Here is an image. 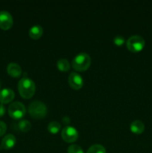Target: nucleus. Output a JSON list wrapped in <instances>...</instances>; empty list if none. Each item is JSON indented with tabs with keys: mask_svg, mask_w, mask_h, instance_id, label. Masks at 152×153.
Returning <instances> with one entry per match:
<instances>
[{
	"mask_svg": "<svg viewBox=\"0 0 152 153\" xmlns=\"http://www.w3.org/2000/svg\"><path fill=\"white\" fill-rule=\"evenodd\" d=\"M18 90L22 97L25 99L31 98L35 93V83L30 78L22 77L18 83Z\"/></svg>",
	"mask_w": 152,
	"mask_h": 153,
	"instance_id": "f257e3e1",
	"label": "nucleus"
},
{
	"mask_svg": "<svg viewBox=\"0 0 152 153\" xmlns=\"http://www.w3.org/2000/svg\"><path fill=\"white\" fill-rule=\"evenodd\" d=\"M91 64L90 56L86 52H80L72 60V67L77 71L87 70Z\"/></svg>",
	"mask_w": 152,
	"mask_h": 153,
	"instance_id": "f03ea898",
	"label": "nucleus"
},
{
	"mask_svg": "<svg viewBox=\"0 0 152 153\" xmlns=\"http://www.w3.org/2000/svg\"><path fill=\"white\" fill-rule=\"evenodd\" d=\"M28 111L32 117L40 119L47 114V107L43 102L35 100L30 103Z\"/></svg>",
	"mask_w": 152,
	"mask_h": 153,
	"instance_id": "7ed1b4c3",
	"label": "nucleus"
},
{
	"mask_svg": "<svg viewBox=\"0 0 152 153\" xmlns=\"http://www.w3.org/2000/svg\"><path fill=\"white\" fill-rule=\"evenodd\" d=\"M145 41L139 35H132L128 39L126 45L128 49L133 52H140L144 48Z\"/></svg>",
	"mask_w": 152,
	"mask_h": 153,
	"instance_id": "20e7f679",
	"label": "nucleus"
},
{
	"mask_svg": "<svg viewBox=\"0 0 152 153\" xmlns=\"http://www.w3.org/2000/svg\"><path fill=\"white\" fill-rule=\"evenodd\" d=\"M25 106L20 102H13L8 107L9 115L14 120L21 119L22 117L25 116Z\"/></svg>",
	"mask_w": 152,
	"mask_h": 153,
	"instance_id": "39448f33",
	"label": "nucleus"
},
{
	"mask_svg": "<svg viewBox=\"0 0 152 153\" xmlns=\"http://www.w3.org/2000/svg\"><path fill=\"white\" fill-rule=\"evenodd\" d=\"M61 136L67 143H73L78 137V132L75 127L72 126H66L63 128Z\"/></svg>",
	"mask_w": 152,
	"mask_h": 153,
	"instance_id": "423d86ee",
	"label": "nucleus"
},
{
	"mask_svg": "<svg viewBox=\"0 0 152 153\" xmlns=\"http://www.w3.org/2000/svg\"><path fill=\"white\" fill-rule=\"evenodd\" d=\"M13 17L7 10L0 11V28L3 30H8L13 25Z\"/></svg>",
	"mask_w": 152,
	"mask_h": 153,
	"instance_id": "0eeeda50",
	"label": "nucleus"
},
{
	"mask_svg": "<svg viewBox=\"0 0 152 153\" xmlns=\"http://www.w3.org/2000/svg\"><path fill=\"white\" fill-rule=\"evenodd\" d=\"M68 82L71 88L75 90H79L83 85V80L82 76L75 72H72L69 76Z\"/></svg>",
	"mask_w": 152,
	"mask_h": 153,
	"instance_id": "6e6552de",
	"label": "nucleus"
},
{
	"mask_svg": "<svg viewBox=\"0 0 152 153\" xmlns=\"http://www.w3.org/2000/svg\"><path fill=\"white\" fill-rule=\"evenodd\" d=\"M15 94L10 88H4L0 91V102L1 104H7L10 102L14 98Z\"/></svg>",
	"mask_w": 152,
	"mask_h": 153,
	"instance_id": "1a4fd4ad",
	"label": "nucleus"
},
{
	"mask_svg": "<svg viewBox=\"0 0 152 153\" xmlns=\"http://www.w3.org/2000/svg\"><path fill=\"white\" fill-rule=\"evenodd\" d=\"M16 139L13 134H8L7 135L4 136L2 138L1 142V145H0V149H10L14 146L15 143H16Z\"/></svg>",
	"mask_w": 152,
	"mask_h": 153,
	"instance_id": "9d476101",
	"label": "nucleus"
},
{
	"mask_svg": "<svg viewBox=\"0 0 152 153\" xmlns=\"http://www.w3.org/2000/svg\"><path fill=\"white\" fill-rule=\"evenodd\" d=\"M7 72L10 76L13 78L19 77L22 74V68L18 64L14 62L10 63L7 67Z\"/></svg>",
	"mask_w": 152,
	"mask_h": 153,
	"instance_id": "9b49d317",
	"label": "nucleus"
},
{
	"mask_svg": "<svg viewBox=\"0 0 152 153\" xmlns=\"http://www.w3.org/2000/svg\"><path fill=\"white\" fill-rule=\"evenodd\" d=\"M130 128L133 133L142 134L145 130V125L142 121L136 120L131 123V125H130Z\"/></svg>",
	"mask_w": 152,
	"mask_h": 153,
	"instance_id": "f8f14e48",
	"label": "nucleus"
},
{
	"mask_svg": "<svg viewBox=\"0 0 152 153\" xmlns=\"http://www.w3.org/2000/svg\"><path fill=\"white\" fill-rule=\"evenodd\" d=\"M43 33V27L40 25H34L29 29L28 34L33 39H38L42 36Z\"/></svg>",
	"mask_w": 152,
	"mask_h": 153,
	"instance_id": "ddd939ff",
	"label": "nucleus"
},
{
	"mask_svg": "<svg viewBox=\"0 0 152 153\" xmlns=\"http://www.w3.org/2000/svg\"><path fill=\"white\" fill-rule=\"evenodd\" d=\"M57 67L61 71L66 72L70 69V64L68 60L66 59V58H60L57 61Z\"/></svg>",
	"mask_w": 152,
	"mask_h": 153,
	"instance_id": "4468645a",
	"label": "nucleus"
},
{
	"mask_svg": "<svg viewBox=\"0 0 152 153\" xmlns=\"http://www.w3.org/2000/svg\"><path fill=\"white\" fill-rule=\"evenodd\" d=\"M61 128V125L60 123L57 121H52L48 125V130L52 134H56L60 131Z\"/></svg>",
	"mask_w": 152,
	"mask_h": 153,
	"instance_id": "2eb2a0df",
	"label": "nucleus"
},
{
	"mask_svg": "<svg viewBox=\"0 0 152 153\" xmlns=\"http://www.w3.org/2000/svg\"><path fill=\"white\" fill-rule=\"evenodd\" d=\"M86 153H106V149L102 145L93 144L88 149Z\"/></svg>",
	"mask_w": 152,
	"mask_h": 153,
	"instance_id": "dca6fc26",
	"label": "nucleus"
},
{
	"mask_svg": "<svg viewBox=\"0 0 152 153\" xmlns=\"http://www.w3.org/2000/svg\"><path fill=\"white\" fill-rule=\"evenodd\" d=\"M18 127H19V130L23 132H26L31 129V124L30 121L27 120H22L18 123Z\"/></svg>",
	"mask_w": 152,
	"mask_h": 153,
	"instance_id": "f3484780",
	"label": "nucleus"
},
{
	"mask_svg": "<svg viewBox=\"0 0 152 153\" xmlns=\"http://www.w3.org/2000/svg\"><path fill=\"white\" fill-rule=\"evenodd\" d=\"M68 153H84L80 146L76 144H72L68 147Z\"/></svg>",
	"mask_w": 152,
	"mask_h": 153,
	"instance_id": "a211bd4d",
	"label": "nucleus"
},
{
	"mask_svg": "<svg viewBox=\"0 0 152 153\" xmlns=\"http://www.w3.org/2000/svg\"><path fill=\"white\" fill-rule=\"evenodd\" d=\"M113 42L117 46H122L124 43L125 42V37L122 35H116L115 36L114 38H113Z\"/></svg>",
	"mask_w": 152,
	"mask_h": 153,
	"instance_id": "6ab92c4d",
	"label": "nucleus"
},
{
	"mask_svg": "<svg viewBox=\"0 0 152 153\" xmlns=\"http://www.w3.org/2000/svg\"><path fill=\"white\" fill-rule=\"evenodd\" d=\"M6 130H7V126H6L5 123H4L3 121H0V137L5 133Z\"/></svg>",
	"mask_w": 152,
	"mask_h": 153,
	"instance_id": "aec40b11",
	"label": "nucleus"
},
{
	"mask_svg": "<svg viewBox=\"0 0 152 153\" xmlns=\"http://www.w3.org/2000/svg\"><path fill=\"white\" fill-rule=\"evenodd\" d=\"M5 107L3 104H0V117H2L5 114Z\"/></svg>",
	"mask_w": 152,
	"mask_h": 153,
	"instance_id": "412c9836",
	"label": "nucleus"
},
{
	"mask_svg": "<svg viewBox=\"0 0 152 153\" xmlns=\"http://www.w3.org/2000/svg\"><path fill=\"white\" fill-rule=\"evenodd\" d=\"M63 122L65 124H69L70 123V118L69 117L65 116L64 117H63Z\"/></svg>",
	"mask_w": 152,
	"mask_h": 153,
	"instance_id": "4be33fe9",
	"label": "nucleus"
},
{
	"mask_svg": "<svg viewBox=\"0 0 152 153\" xmlns=\"http://www.w3.org/2000/svg\"><path fill=\"white\" fill-rule=\"evenodd\" d=\"M0 88H1V84H0Z\"/></svg>",
	"mask_w": 152,
	"mask_h": 153,
	"instance_id": "5701e85b",
	"label": "nucleus"
}]
</instances>
